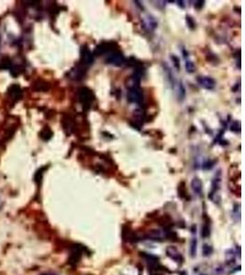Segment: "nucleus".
<instances>
[{
    "mask_svg": "<svg viewBox=\"0 0 245 275\" xmlns=\"http://www.w3.org/2000/svg\"><path fill=\"white\" fill-rule=\"evenodd\" d=\"M78 98L79 102L83 106L84 109H89L92 102L94 101V94L93 92L87 87H82L78 91Z\"/></svg>",
    "mask_w": 245,
    "mask_h": 275,
    "instance_id": "1",
    "label": "nucleus"
},
{
    "mask_svg": "<svg viewBox=\"0 0 245 275\" xmlns=\"http://www.w3.org/2000/svg\"><path fill=\"white\" fill-rule=\"evenodd\" d=\"M105 62L114 66H121L125 63V57L119 50H115L106 55Z\"/></svg>",
    "mask_w": 245,
    "mask_h": 275,
    "instance_id": "2",
    "label": "nucleus"
},
{
    "mask_svg": "<svg viewBox=\"0 0 245 275\" xmlns=\"http://www.w3.org/2000/svg\"><path fill=\"white\" fill-rule=\"evenodd\" d=\"M115 50H118V45L116 42H113V41H104L102 43H100L98 44L95 51H94V54L95 55H97V56H101V55H107L108 54L109 52L115 51Z\"/></svg>",
    "mask_w": 245,
    "mask_h": 275,
    "instance_id": "3",
    "label": "nucleus"
},
{
    "mask_svg": "<svg viewBox=\"0 0 245 275\" xmlns=\"http://www.w3.org/2000/svg\"><path fill=\"white\" fill-rule=\"evenodd\" d=\"M127 98L128 100V102H131L132 104H137V105L141 104L143 101V95L139 86L128 87L127 93Z\"/></svg>",
    "mask_w": 245,
    "mask_h": 275,
    "instance_id": "4",
    "label": "nucleus"
},
{
    "mask_svg": "<svg viewBox=\"0 0 245 275\" xmlns=\"http://www.w3.org/2000/svg\"><path fill=\"white\" fill-rule=\"evenodd\" d=\"M80 63H82L83 65L88 67L90 65L93 64L94 63V55L91 52V51L84 46H82L81 51H80Z\"/></svg>",
    "mask_w": 245,
    "mask_h": 275,
    "instance_id": "5",
    "label": "nucleus"
},
{
    "mask_svg": "<svg viewBox=\"0 0 245 275\" xmlns=\"http://www.w3.org/2000/svg\"><path fill=\"white\" fill-rule=\"evenodd\" d=\"M86 71H87V67L83 65L82 63H78L77 65H75V68H73L70 72V78L75 80V81H79L82 80L84 78V76L85 75Z\"/></svg>",
    "mask_w": 245,
    "mask_h": 275,
    "instance_id": "6",
    "label": "nucleus"
},
{
    "mask_svg": "<svg viewBox=\"0 0 245 275\" xmlns=\"http://www.w3.org/2000/svg\"><path fill=\"white\" fill-rule=\"evenodd\" d=\"M196 82L201 87H203L207 90H212L216 86V81L210 76H203V75L197 76Z\"/></svg>",
    "mask_w": 245,
    "mask_h": 275,
    "instance_id": "7",
    "label": "nucleus"
},
{
    "mask_svg": "<svg viewBox=\"0 0 245 275\" xmlns=\"http://www.w3.org/2000/svg\"><path fill=\"white\" fill-rule=\"evenodd\" d=\"M7 95L13 103H16L22 96V90L19 84H12L7 89Z\"/></svg>",
    "mask_w": 245,
    "mask_h": 275,
    "instance_id": "8",
    "label": "nucleus"
},
{
    "mask_svg": "<svg viewBox=\"0 0 245 275\" xmlns=\"http://www.w3.org/2000/svg\"><path fill=\"white\" fill-rule=\"evenodd\" d=\"M142 24L143 28L148 31H153L158 26L155 18L152 17V15H149V14L142 18Z\"/></svg>",
    "mask_w": 245,
    "mask_h": 275,
    "instance_id": "9",
    "label": "nucleus"
},
{
    "mask_svg": "<svg viewBox=\"0 0 245 275\" xmlns=\"http://www.w3.org/2000/svg\"><path fill=\"white\" fill-rule=\"evenodd\" d=\"M62 124H63V127L64 129V131L69 135L72 132L74 131V127H75V122L74 119L72 117L68 115H64L63 118L62 119Z\"/></svg>",
    "mask_w": 245,
    "mask_h": 275,
    "instance_id": "10",
    "label": "nucleus"
},
{
    "mask_svg": "<svg viewBox=\"0 0 245 275\" xmlns=\"http://www.w3.org/2000/svg\"><path fill=\"white\" fill-rule=\"evenodd\" d=\"M166 255L176 262H182L184 259L180 251L175 247H168L166 249Z\"/></svg>",
    "mask_w": 245,
    "mask_h": 275,
    "instance_id": "11",
    "label": "nucleus"
},
{
    "mask_svg": "<svg viewBox=\"0 0 245 275\" xmlns=\"http://www.w3.org/2000/svg\"><path fill=\"white\" fill-rule=\"evenodd\" d=\"M32 86L35 91H39V92H46L50 89L49 83L42 79H38L37 81H35Z\"/></svg>",
    "mask_w": 245,
    "mask_h": 275,
    "instance_id": "12",
    "label": "nucleus"
},
{
    "mask_svg": "<svg viewBox=\"0 0 245 275\" xmlns=\"http://www.w3.org/2000/svg\"><path fill=\"white\" fill-rule=\"evenodd\" d=\"M191 187L193 191L198 195H202L203 194V183H202V181H201L199 178L197 177H195L192 182H191Z\"/></svg>",
    "mask_w": 245,
    "mask_h": 275,
    "instance_id": "13",
    "label": "nucleus"
},
{
    "mask_svg": "<svg viewBox=\"0 0 245 275\" xmlns=\"http://www.w3.org/2000/svg\"><path fill=\"white\" fill-rule=\"evenodd\" d=\"M174 90L176 94V96L178 98L179 101H183L184 96H185V89L184 87V85L181 82L179 83H176L175 85H174Z\"/></svg>",
    "mask_w": 245,
    "mask_h": 275,
    "instance_id": "14",
    "label": "nucleus"
},
{
    "mask_svg": "<svg viewBox=\"0 0 245 275\" xmlns=\"http://www.w3.org/2000/svg\"><path fill=\"white\" fill-rule=\"evenodd\" d=\"M220 173L219 172L212 181V189H211V193L209 195L210 198L212 195H215L218 193V191L220 190Z\"/></svg>",
    "mask_w": 245,
    "mask_h": 275,
    "instance_id": "15",
    "label": "nucleus"
},
{
    "mask_svg": "<svg viewBox=\"0 0 245 275\" xmlns=\"http://www.w3.org/2000/svg\"><path fill=\"white\" fill-rule=\"evenodd\" d=\"M53 133L52 131V129L49 127H45L41 129V131L40 132V138L44 140V141H48L52 139Z\"/></svg>",
    "mask_w": 245,
    "mask_h": 275,
    "instance_id": "16",
    "label": "nucleus"
},
{
    "mask_svg": "<svg viewBox=\"0 0 245 275\" xmlns=\"http://www.w3.org/2000/svg\"><path fill=\"white\" fill-rule=\"evenodd\" d=\"M12 67H13V64L9 58H3V59L0 61V69L11 70Z\"/></svg>",
    "mask_w": 245,
    "mask_h": 275,
    "instance_id": "17",
    "label": "nucleus"
},
{
    "mask_svg": "<svg viewBox=\"0 0 245 275\" xmlns=\"http://www.w3.org/2000/svg\"><path fill=\"white\" fill-rule=\"evenodd\" d=\"M148 236H149V238L151 239H153V240H161V238H162L160 231L159 230H155V229L151 230L150 232H149Z\"/></svg>",
    "mask_w": 245,
    "mask_h": 275,
    "instance_id": "18",
    "label": "nucleus"
},
{
    "mask_svg": "<svg viewBox=\"0 0 245 275\" xmlns=\"http://www.w3.org/2000/svg\"><path fill=\"white\" fill-rule=\"evenodd\" d=\"M210 234V227H209V224L205 223L202 227V231H201V236H202L204 238H208Z\"/></svg>",
    "mask_w": 245,
    "mask_h": 275,
    "instance_id": "19",
    "label": "nucleus"
},
{
    "mask_svg": "<svg viewBox=\"0 0 245 275\" xmlns=\"http://www.w3.org/2000/svg\"><path fill=\"white\" fill-rule=\"evenodd\" d=\"M230 130L235 133L241 132V123L237 120H234L230 124Z\"/></svg>",
    "mask_w": 245,
    "mask_h": 275,
    "instance_id": "20",
    "label": "nucleus"
},
{
    "mask_svg": "<svg viewBox=\"0 0 245 275\" xmlns=\"http://www.w3.org/2000/svg\"><path fill=\"white\" fill-rule=\"evenodd\" d=\"M185 70L187 73L192 74L196 71V66L195 63L191 61H185Z\"/></svg>",
    "mask_w": 245,
    "mask_h": 275,
    "instance_id": "21",
    "label": "nucleus"
},
{
    "mask_svg": "<svg viewBox=\"0 0 245 275\" xmlns=\"http://www.w3.org/2000/svg\"><path fill=\"white\" fill-rule=\"evenodd\" d=\"M178 194H179V196L181 198H185L186 195H187V191L185 190V187H184V183L182 182L179 186H178Z\"/></svg>",
    "mask_w": 245,
    "mask_h": 275,
    "instance_id": "22",
    "label": "nucleus"
},
{
    "mask_svg": "<svg viewBox=\"0 0 245 275\" xmlns=\"http://www.w3.org/2000/svg\"><path fill=\"white\" fill-rule=\"evenodd\" d=\"M185 21H186V24H187V26H188V28H190V30H194V28H196V22L190 16L185 17Z\"/></svg>",
    "mask_w": 245,
    "mask_h": 275,
    "instance_id": "23",
    "label": "nucleus"
},
{
    "mask_svg": "<svg viewBox=\"0 0 245 275\" xmlns=\"http://www.w3.org/2000/svg\"><path fill=\"white\" fill-rule=\"evenodd\" d=\"M45 169L46 168H40L37 172H36V174H35V181L37 182V183H40V181H41V179H42V174H43V171H45Z\"/></svg>",
    "mask_w": 245,
    "mask_h": 275,
    "instance_id": "24",
    "label": "nucleus"
},
{
    "mask_svg": "<svg viewBox=\"0 0 245 275\" xmlns=\"http://www.w3.org/2000/svg\"><path fill=\"white\" fill-rule=\"evenodd\" d=\"M171 60L173 61L174 66L179 71V70H180V61H179V58H177L176 55H172V56H171Z\"/></svg>",
    "mask_w": 245,
    "mask_h": 275,
    "instance_id": "25",
    "label": "nucleus"
},
{
    "mask_svg": "<svg viewBox=\"0 0 245 275\" xmlns=\"http://www.w3.org/2000/svg\"><path fill=\"white\" fill-rule=\"evenodd\" d=\"M211 251H212L211 247H209L208 245H204V247H203V253H204L205 256L209 255V254L211 253Z\"/></svg>",
    "mask_w": 245,
    "mask_h": 275,
    "instance_id": "26",
    "label": "nucleus"
},
{
    "mask_svg": "<svg viewBox=\"0 0 245 275\" xmlns=\"http://www.w3.org/2000/svg\"><path fill=\"white\" fill-rule=\"evenodd\" d=\"M204 3H205V1H196V4H195V7L196 9H201V7L204 6Z\"/></svg>",
    "mask_w": 245,
    "mask_h": 275,
    "instance_id": "27",
    "label": "nucleus"
}]
</instances>
